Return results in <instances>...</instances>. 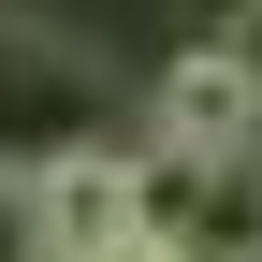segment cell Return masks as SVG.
Returning <instances> with one entry per match:
<instances>
[{
	"instance_id": "7a4b0ae2",
	"label": "cell",
	"mask_w": 262,
	"mask_h": 262,
	"mask_svg": "<svg viewBox=\"0 0 262 262\" xmlns=\"http://www.w3.org/2000/svg\"><path fill=\"white\" fill-rule=\"evenodd\" d=\"M131 146H160V160H248V146H262V88H248L233 29L175 44L160 88H131Z\"/></svg>"
},
{
	"instance_id": "3957f363",
	"label": "cell",
	"mask_w": 262,
	"mask_h": 262,
	"mask_svg": "<svg viewBox=\"0 0 262 262\" xmlns=\"http://www.w3.org/2000/svg\"><path fill=\"white\" fill-rule=\"evenodd\" d=\"M146 233V189H131V146H88V160H44L15 189V248L29 262H117Z\"/></svg>"
},
{
	"instance_id": "6da1fadb",
	"label": "cell",
	"mask_w": 262,
	"mask_h": 262,
	"mask_svg": "<svg viewBox=\"0 0 262 262\" xmlns=\"http://www.w3.org/2000/svg\"><path fill=\"white\" fill-rule=\"evenodd\" d=\"M88 146H131V88L58 15H0V189H29L44 160H88Z\"/></svg>"
},
{
	"instance_id": "277c9868",
	"label": "cell",
	"mask_w": 262,
	"mask_h": 262,
	"mask_svg": "<svg viewBox=\"0 0 262 262\" xmlns=\"http://www.w3.org/2000/svg\"><path fill=\"white\" fill-rule=\"evenodd\" d=\"M15 262H29V248H15Z\"/></svg>"
}]
</instances>
